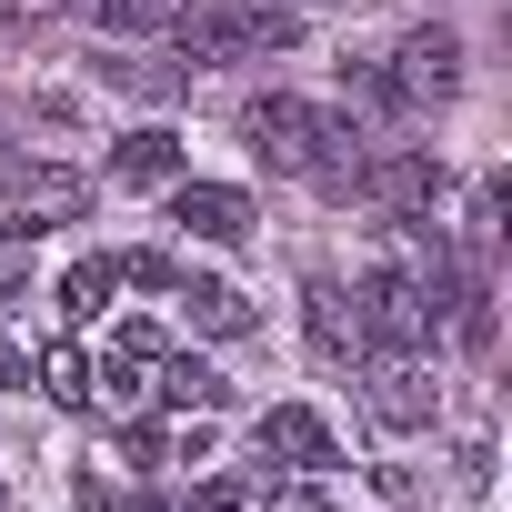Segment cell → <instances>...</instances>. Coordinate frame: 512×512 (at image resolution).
<instances>
[{"label": "cell", "mask_w": 512, "mask_h": 512, "mask_svg": "<svg viewBox=\"0 0 512 512\" xmlns=\"http://www.w3.org/2000/svg\"><path fill=\"white\" fill-rule=\"evenodd\" d=\"M362 412H372L382 432H432V412H442L432 362H422V352H372V362H362Z\"/></svg>", "instance_id": "4"}, {"label": "cell", "mask_w": 512, "mask_h": 512, "mask_svg": "<svg viewBox=\"0 0 512 512\" xmlns=\"http://www.w3.org/2000/svg\"><path fill=\"white\" fill-rule=\"evenodd\" d=\"M81 21H101V31H161L171 0H81Z\"/></svg>", "instance_id": "17"}, {"label": "cell", "mask_w": 512, "mask_h": 512, "mask_svg": "<svg viewBox=\"0 0 512 512\" xmlns=\"http://www.w3.org/2000/svg\"><path fill=\"white\" fill-rule=\"evenodd\" d=\"M251 512H332V492H322L312 472H292V482H262V492H251Z\"/></svg>", "instance_id": "18"}, {"label": "cell", "mask_w": 512, "mask_h": 512, "mask_svg": "<svg viewBox=\"0 0 512 512\" xmlns=\"http://www.w3.org/2000/svg\"><path fill=\"white\" fill-rule=\"evenodd\" d=\"M151 392H161L171 412H221V402H231V382H221L211 362H191V352H161V362H151Z\"/></svg>", "instance_id": "13"}, {"label": "cell", "mask_w": 512, "mask_h": 512, "mask_svg": "<svg viewBox=\"0 0 512 512\" xmlns=\"http://www.w3.org/2000/svg\"><path fill=\"white\" fill-rule=\"evenodd\" d=\"M111 81H121V91H141V101H171V91H181L191 71H151V61H111Z\"/></svg>", "instance_id": "19"}, {"label": "cell", "mask_w": 512, "mask_h": 512, "mask_svg": "<svg viewBox=\"0 0 512 512\" xmlns=\"http://www.w3.org/2000/svg\"><path fill=\"white\" fill-rule=\"evenodd\" d=\"M171 302H181V312H191V332H211V342H241V332H251V302H241L231 282H211V272H181V282H171Z\"/></svg>", "instance_id": "12"}, {"label": "cell", "mask_w": 512, "mask_h": 512, "mask_svg": "<svg viewBox=\"0 0 512 512\" xmlns=\"http://www.w3.org/2000/svg\"><path fill=\"white\" fill-rule=\"evenodd\" d=\"M181 161H191V151H181L171 131H121V141H111V191H171Z\"/></svg>", "instance_id": "11"}, {"label": "cell", "mask_w": 512, "mask_h": 512, "mask_svg": "<svg viewBox=\"0 0 512 512\" xmlns=\"http://www.w3.org/2000/svg\"><path fill=\"white\" fill-rule=\"evenodd\" d=\"M191 71H231V61H262V51H292L302 41V11L292 0H171V21Z\"/></svg>", "instance_id": "2"}, {"label": "cell", "mask_w": 512, "mask_h": 512, "mask_svg": "<svg viewBox=\"0 0 512 512\" xmlns=\"http://www.w3.org/2000/svg\"><path fill=\"white\" fill-rule=\"evenodd\" d=\"M241 131H251V151H262L272 171L322 181V191H352V171H362V131L342 111L302 101V91H251L241 101Z\"/></svg>", "instance_id": "1"}, {"label": "cell", "mask_w": 512, "mask_h": 512, "mask_svg": "<svg viewBox=\"0 0 512 512\" xmlns=\"http://www.w3.org/2000/svg\"><path fill=\"white\" fill-rule=\"evenodd\" d=\"M251 442H262V462H282V472H332V422L302 412V402H272Z\"/></svg>", "instance_id": "10"}, {"label": "cell", "mask_w": 512, "mask_h": 512, "mask_svg": "<svg viewBox=\"0 0 512 512\" xmlns=\"http://www.w3.org/2000/svg\"><path fill=\"white\" fill-rule=\"evenodd\" d=\"M302 332H312V352L322 362H372V332H362V302H352V282H312L302 292Z\"/></svg>", "instance_id": "8"}, {"label": "cell", "mask_w": 512, "mask_h": 512, "mask_svg": "<svg viewBox=\"0 0 512 512\" xmlns=\"http://www.w3.org/2000/svg\"><path fill=\"white\" fill-rule=\"evenodd\" d=\"M31 282V231H0V302Z\"/></svg>", "instance_id": "21"}, {"label": "cell", "mask_w": 512, "mask_h": 512, "mask_svg": "<svg viewBox=\"0 0 512 512\" xmlns=\"http://www.w3.org/2000/svg\"><path fill=\"white\" fill-rule=\"evenodd\" d=\"M91 211V171H71V161H11V231H61V221H81Z\"/></svg>", "instance_id": "5"}, {"label": "cell", "mask_w": 512, "mask_h": 512, "mask_svg": "<svg viewBox=\"0 0 512 512\" xmlns=\"http://www.w3.org/2000/svg\"><path fill=\"white\" fill-rule=\"evenodd\" d=\"M352 302H362L372 352H432V332H442V312H452L442 251H432V262H382L372 282H352Z\"/></svg>", "instance_id": "3"}, {"label": "cell", "mask_w": 512, "mask_h": 512, "mask_svg": "<svg viewBox=\"0 0 512 512\" xmlns=\"http://www.w3.org/2000/svg\"><path fill=\"white\" fill-rule=\"evenodd\" d=\"M141 402H151V362H131V352H121V362H91V402H81V412H121V422H131Z\"/></svg>", "instance_id": "15"}, {"label": "cell", "mask_w": 512, "mask_h": 512, "mask_svg": "<svg viewBox=\"0 0 512 512\" xmlns=\"http://www.w3.org/2000/svg\"><path fill=\"white\" fill-rule=\"evenodd\" d=\"M171 221L191 231V241H251V191H231V181H171Z\"/></svg>", "instance_id": "9"}, {"label": "cell", "mask_w": 512, "mask_h": 512, "mask_svg": "<svg viewBox=\"0 0 512 512\" xmlns=\"http://www.w3.org/2000/svg\"><path fill=\"white\" fill-rule=\"evenodd\" d=\"M452 91H462V41L452 31H412L392 51V71H382V101H402V111H432Z\"/></svg>", "instance_id": "6"}, {"label": "cell", "mask_w": 512, "mask_h": 512, "mask_svg": "<svg viewBox=\"0 0 512 512\" xmlns=\"http://www.w3.org/2000/svg\"><path fill=\"white\" fill-rule=\"evenodd\" d=\"M352 191H362L372 211H402V221H412V211L442 201V161H432V151H382V161L352 171Z\"/></svg>", "instance_id": "7"}, {"label": "cell", "mask_w": 512, "mask_h": 512, "mask_svg": "<svg viewBox=\"0 0 512 512\" xmlns=\"http://www.w3.org/2000/svg\"><path fill=\"white\" fill-rule=\"evenodd\" d=\"M0 392H31V352H21V332H0Z\"/></svg>", "instance_id": "22"}, {"label": "cell", "mask_w": 512, "mask_h": 512, "mask_svg": "<svg viewBox=\"0 0 512 512\" xmlns=\"http://www.w3.org/2000/svg\"><path fill=\"white\" fill-rule=\"evenodd\" d=\"M31 382H41L61 412H81V402H91V352H81V342H41V352H31Z\"/></svg>", "instance_id": "14"}, {"label": "cell", "mask_w": 512, "mask_h": 512, "mask_svg": "<svg viewBox=\"0 0 512 512\" xmlns=\"http://www.w3.org/2000/svg\"><path fill=\"white\" fill-rule=\"evenodd\" d=\"M111 292H121V251H91V262H71V272H61V312H71V322H91Z\"/></svg>", "instance_id": "16"}, {"label": "cell", "mask_w": 512, "mask_h": 512, "mask_svg": "<svg viewBox=\"0 0 512 512\" xmlns=\"http://www.w3.org/2000/svg\"><path fill=\"white\" fill-rule=\"evenodd\" d=\"M191 512H251V482L211 472V482H191Z\"/></svg>", "instance_id": "20"}]
</instances>
